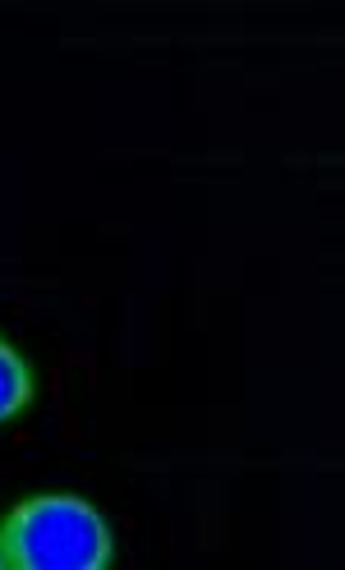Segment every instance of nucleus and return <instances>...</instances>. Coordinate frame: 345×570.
<instances>
[{
  "mask_svg": "<svg viewBox=\"0 0 345 570\" xmlns=\"http://www.w3.org/2000/svg\"><path fill=\"white\" fill-rule=\"evenodd\" d=\"M6 570H107L116 533L92 502L75 492H38L0 520Z\"/></svg>",
  "mask_w": 345,
  "mask_h": 570,
  "instance_id": "obj_1",
  "label": "nucleus"
},
{
  "mask_svg": "<svg viewBox=\"0 0 345 570\" xmlns=\"http://www.w3.org/2000/svg\"><path fill=\"white\" fill-rule=\"evenodd\" d=\"M32 396H38V377H32L28 360L10 341H0V423L19 419L32 405Z\"/></svg>",
  "mask_w": 345,
  "mask_h": 570,
  "instance_id": "obj_2",
  "label": "nucleus"
},
{
  "mask_svg": "<svg viewBox=\"0 0 345 570\" xmlns=\"http://www.w3.org/2000/svg\"><path fill=\"white\" fill-rule=\"evenodd\" d=\"M0 570H6V552H0Z\"/></svg>",
  "mask_w": 345,
  "mask_h": 570,
  "instance_id": "obj_3",
  "label": "nucleus"
}]
</instances>
